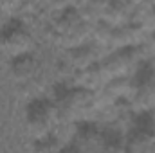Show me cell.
<instances>
[{"mask_svg": "<svg viewBox=\"0 0 155 153\" xmlns=\"http://www.w3.org/2000/svg\"><path fill=\"white\" fill-rule=\"evenodd\" d=\"M74 148L81 150V151H92V150H107V137L94 130V128H83L78 130L74 139Z\"/></svg>", "mask_w": 155, "mask_h": 153, "instance_id": "obj_5", "label": "cell"}, {"mask_svg": "<svg viewBox=\"0 0 155 153\" xmlns=\"http://www.w3.org/2000/svg\"><path fill=\"white\" fill-rule=\"evenodd\" d=\"M61 121V114L58 105L49 101H35L27 112V130L35 139L49 137L56 124Z\"/></svg>", "mask_w": 155, "mask_h": 153, "instance_id": "obj_1", "label": "cell"}, {"mask_svg": "<svg viewBox=\"0 0 155 153\" xmlns=\"http://www.w3.org/2000/svg\"><path fill=\"white\" fill-rule=\"evenodd\" d=\"M35 47V34L22 22H11L0 34V49L16 58L31 52Z\"/></svg>", "mask_w": 155, "mask_h": 153, "instance_id": "obj_2", "label": "cell"}, {"mask_svg": "<svg viewBox=\"0 0 155 153\" xmlns=\"http://www.w3.org/2000/svg\"><path fill=\"white\" fill-rule=\"evenodd\" d=\"M41 61L35 54L27 52V54H22V56H16L13 58V67H11V72L16 81H22V83H31L33 79L41 74Z\"/></svg>", "mask_w": 155, "mask_h": 153, "instance_id": "obj_3", "label": "cell"}, {"mask_svg": "<svg viewBox=\"0 0 155 153\" xmlns=\"http://www.w3.org/2000/svg\"><path fill=\"white\" fill-rule=\"evenodd\" d=\"M124 148L128 151H155V133L152 130H135Z\"/></svg>", "mask_w": 155, "mask_h": 153, "instance_id": "obj_6", "label": "cell"}, {"mask_svg": "<svg viewBox=\"0 0 155 153\" xmlns=\"http://www.w3.org/2000/svg\"><path fill=\"white\" fill-rule=\"evenodd\" d=\"M132 85L128 83V79H121V77H117V79H112L110 81V85H108V92L112 94V96H126V94H132Z\"/></svg>", "mask_w": 155, "mask_h": 153, "instance_id": "obj_7", "label": "cell"}, {"mask_svg": "<svg viewBox=\"0 0 155 153\" xmlns=\"http://www.w3.org/2000/svg\"><path fill=\"white\" fill-rule=\"evenodd\" d=\"M132 101L134 106L139 110H152L155 108V74L146 76L132 88Z\"/></svg>", "mask_w": 155, "mask_h": 153, "instance_id": "obj_4", "label": "cell"}]
</instances>
